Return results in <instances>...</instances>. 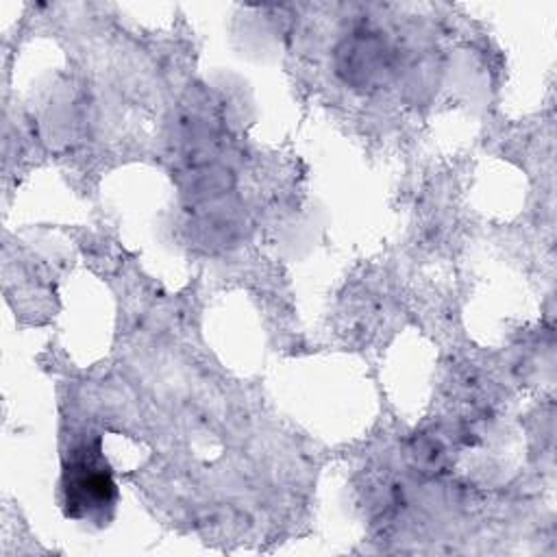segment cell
<instances>
[{
    "label": "cell",
    "mask_w": 557,
    "mask_h": 557,
    "mask_svg": "<svg viewBox=\"0 0 557 557\" xmlns=\"http://www.w3.org/2000/svg\"><path fill=\"white\" fill-rule=\"evenodd\" d=\"M65 496L74 516H78V511L91 516L113 505L115 485L96 459L81 457L65 470Z\"/></svg>",
    "instance_id": "obj_1"
}]
</instances>
